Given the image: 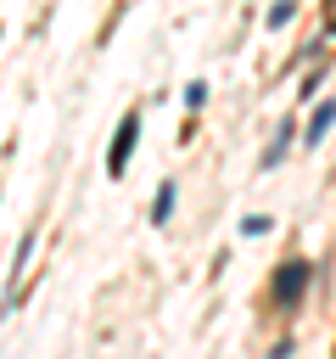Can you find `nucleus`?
Wrapping results in <instances>:
<instances>
[{
    "label": "nucleus",
    "instance_id": "5",
    "mask_svg": "<svg viewBox=\"0 0 336 359\" xmlns=\"http://www.w3.org/2000/svg\"><path fill=\"white\" fill-rule=\"evenodd\" d=\"M291 129H297V123H280V135L269 140V151H263V174H269V168H274V163L291 151Z\"/></svg>",
    "mask_w": 336,
    "mask_h": 359
},
{
    "label": "nucleus",
    "instance_id": "1",
    "mask_svg": "<svg viewBox=\"0 0 336 359\" xmlns=\"http://www.w3.org/2000/svg\"><path fill=\"white\" fill-rule=\"evenodd\" d=\"M308 280H314V264H308V258H286V264H280V275H274V286H269L274 309H291V303L308 292Z\"/></svg>",
    "mask_w": 336,
    "mask_h": 359
},
{
    "label": "nucleus",
    "instance_id": "6",
    "mask_svg": "<svg viewBox=\"0 0 336 359\" xmlns=\"http://www.w3.org/2000/svg\"><path fill=\"white\" fill-rule=\"evenodd\" d=\"M291 17H297V6H291V0H280V6H269V28H286Z\"/></svg>",
    "mask_w": 336,
    "mask_h": 359
},
{
    "label": "nucleus",
    "instance_id": "2",
    "mask_svg": "<svg viewBox=\"0 0 336 359\" xmlns=\"http://www.w3.org/2000/svg\"><path fill=\"white\" fill-rule=\"evenodd\" d=\"M134 146H140V112H123V118H118V135H112V151H106V168L123 174Z\"/></svg>",
    "mask_w": 336,
    "mask_h": 359
},
{
    "label": "nucleus",
    "instance_id": "3",
    "mask_svg": "<svg viewBox=\"0 0 336 359\" xmlns=\"http://www.w3.org/2000/svg\"><path fill=\"white\" fill-rule=\"evenodd\" d=\"M330 123H336V101H319V107H314V118H308V129H302V140H308V146H319V140L330 135Z\"/></svg>",
    "mask_w": 336,
    "mask_h": 359
},
{
    "label": "nucleus",
    "instance_id": "4",
    "mask_svg": "<svg viewBox=\"0 0 336 359\" xmlns=\"http://www.w3.org/2000/svg\"><path fill=\"white\" fill-rule=\"evenodd\" d=\"M174 196H179V185H174V180H162V185H157V196H151V224H168Z\"/></svg>",
    "mask_w": 336,
    "mask_h": 359
},
{
    "label": "nucleus",
    "instance_id": "7",
    "mask_svg": "<svg viewBox=\"0 0 336 359\" xmlns=\"http://www.w3.org/2000/svg\"><path fill=\"white\" fill-rule=\"evenodd\" d=\"M241 230H246V236H263V230H269V213H246Z\"/></svg>",
    "mask_w": 336,
    "mask_h": 359
}]
</instances>
